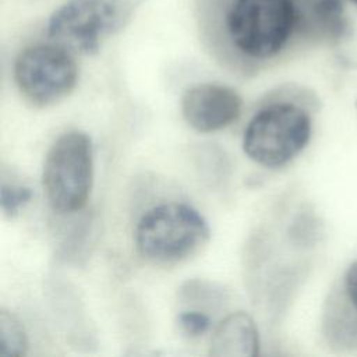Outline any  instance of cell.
<instances>
[{
	"label": "cell",
	"instance_id": "cell-1",
	"mask_svg": "<svg viewBox=\"0 0 357 357\" xmlns=\"http://www.w3.org/2000/svg\"><path fill=\"white\" fill-rule=\"evenodd\" d=\"M209 238V226L192 206L166 202L151 208L135 229V245L148 261L160 265L180 262Z\"/></svg>",
	"mask_w": 357,
	"mask_h": 357
},
{
	"label": "cell",
	"instance_id": "cell-2",
	"mask_svg": "<svg viewBox=\"0 0 357 357\" xmlns=\"http://www.w3.org/2000/svg\"><path fill=\"white\" fill-rule=\"evenodd\" d=\"M297 22L294 0H233L226 13V31L231 45L255 60L278 54Z\"/></svg>",
	"mask_w": 357,
	"mask_h": 357
},
{
	"label": "cell",
	"instance_id": "cell-3",
	"mask_svg": "<svg viewBox=\"0 0 357 357\" xmlns=\"http://www.w3.org/2000/svg\"><path fill=\"white\" fill-rule=\"evenodd\" d=\"M93 184L91 138L78 130L63 132L46 153L42 185L47 202L59 213L81 211Z\"/></svg>",
	"mask_w": 357,
	"mask_h": 357
},
{
	"label": "cell",
	"instance_id": "cell-4",
	"mask_svg": "<svg viewBox=\"0 0 357 357\" xmlns=\"http://www.w3.org/2000/svg\"><path fill=\"white\" fill-rule=\"evenodd\" d=\"M311 137V117L294 102H275L261 109L244 130L243 149L255 163L280 167L297 156Z\"/></svg>",
	"mask_w": 357,
	"mask_h": 357
},
{
	"label": "cell",
	"instance_id": "cell-5",
	"mask_svg": "<svg viewBox=\"0 0 357 357\" xmlns=\"http://www.w3.org/2000/svg\"><path fill=\"white\" fill-rule=\"evenodd\" d=\"M14 79L28 102L49 106L71 93L78 81V66L64 47L53 42L38 43L18 53Z\"/></svg>",
	"mask_w": 357,
	"mask_h": 357
},
{
	"label": "cell",
	"instance_id": "cell-6",
	"mask_svg": "<svg viewBox=\"0 0 357 357\" xmlns=\"http://www.w3.org/2000/svg\"><path fill=\"white\" fill-rule=\"evenodd\" d=\"M117 18L119 11L112 0H67L52 13L47 36L73 54H95Z\"/></svg>",
	"mask_w": 357,
	"mask_h": 357
},
{
	"label": "cell",
	"instance_id": "cell-7",
	"mask_svg": "<svg viewBox=\"0 0 357 357\" xmlns=\"http://www.w3.org/2000/svg\"><path fill=\"white\" fill-rule=\"evenodd\" d=\"M241 96L220 84H195L181 96V114L198 132H213L234 123L241 114Z\"/></svg>",
	"mask_w": 357,
	"mask_h": 357
},
{
	"label": "cell",
	"instance_id": "cell-8",
	"mask_svg": "<svg viewBox=\"0 0 357 357\" xmlns=\"http://www.w3.org/2000/svg\"><path fill=\"white\" fill-rule=\"evenodd\" d=\"M259 336L254 319L244 311L229 314L213 331L209 354L215 357H254Z\"/></svg>",
	"mask_w": 357,
	"mask_h": 357
},
{
	"label": "cell",
	"instance_id": "cell-9",
	"mask_svg": "<svg viewBox=\"0 0 357 357\" xmlns=\"http://www.w3.org/2000/svg\"><path fill=\"white\" fill-rule=\"evenodd\" d=\"M28 350V337L20 319L7 310L0 312V357H21Z\"/></svg>",
	"mask_w": 357,
	"mask_h": 357
},
{
	"label": "cell",
	"instance_id": "cell-10",
	"mask_svg": "<svg viewBox=\"0 0 357 357\" xmlns=\"http://www.w3.org/2000/svg\"><path fill=\"white\" fill-rule=\"evenodd\" d=\"M308 15L328 36L339 38L346 29V20L340 0H314Z\"/></svg>",
	"mask_w": 357,
	"mask_h": 357
},
{
	"label": "cell",
	"instance_id": "cell-11",
	"mask_svg": "<svg viewBox=\"0 0 357 357\" xmlns=\"http://www.w3.org/2000/svg\"><path fill=\"white\" fill-rule=\"evenodd\" d=\"M32 198L31 188L20 184L1 183L0 188V204L1 211L7 218L15 216L21 208H24Z\"/></svg>",
	"mask_w": 357,
	"mask_h": 357
},
{
	"label": "cell",
	"instance_id": "cell-12",
	"mask_svg": "<svg viewBox=\"0 0 357 357\" xmlns=\"http://www.w3.org/2000/svg\"><path fill=\"white\" fill-rule=\"evenodd\" d=\"M177 325L184 335L197 337L211 328V318L202 311H184L178 314Z\"/></svg>",
	"mask_w": 357,
	"mask_h": 357
},
{
	"label": "cell",
	"instance_id": "cell-13",
	"mask_svg": "<svg viewBox=\"0 0 357 357\" xmlns=\"http://www.w3.org/2000/svg\"><path fill=\"white\" fill-rule=\"evenodd\" d=\"M343 289L350 304L357 311V259L349 265L343 276Z\"/></svg>",
	"mask_w": 357,
	"mask_h": 357
},
{
	"label": "cell",
	"instance_id": "cell-14",
	"mask_svg": "<svg viewBox=\"0 0 357 357\" xmlns=\"http://www.w3.org/2000/svg\"><path fill=\"white\" fill-rule=\"evenodd\" d=\"M350 1H353V3H356V4H357V0H350Z\"/></svg>",
	"mask_w": 357,
	"mask_h": 357
}]
</instances>
